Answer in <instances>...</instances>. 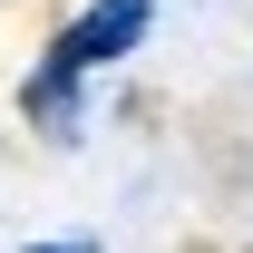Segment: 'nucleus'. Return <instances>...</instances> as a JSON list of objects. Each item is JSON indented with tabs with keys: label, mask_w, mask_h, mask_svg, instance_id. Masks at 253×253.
Returning a JSON list of instances; mask_svg holds the SVG:
<instances>
[{
	"label": "nucleus",
	"mask_w": 253,
	"mask_h": 253,
	"mask_svg": "<svg viewBox=\"0 0 253 253\" xmlns=\"http://www.w3.org/2000/svg\"><path fill=\"white\" fill-rule=\"evenodd\" d=\"M39 253H88V244H39Z\"/></svg>",
	"instance_id": "2"
},
{
	"label": "nucleus",
	"mask_w": 253,
	"mask_h": 253,
	"mask_svg": "<svg viewBox=\"0 0 253 253\" xmlns=\"http://www.w3.org/2000/svg\"><path fill=\"white\" fill-rule=\"evenodd\" d=\"M136 30H146V0H97L88 20L49 49V78H78V68H107V59H126L136 49Z\"/></svg>",
	"instance_id": "1"
}]
</instances>
